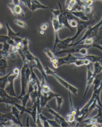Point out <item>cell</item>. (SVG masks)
<instances>
[{"label": "cell", "mask_w": 102, "mask_h": 127, "mask_svg": "<svg viewBox=\"0 0 102 127\" xmlns=\"http://www.w3.org/2000/svg\"><path fill=\"white\" fill-rule=\"evenodd\" d=\"M39 33H40V35H41V36H44V35L45 33V31H44L41 30H40Z\"/></svg>", "instance_id": "obj_47"}, {"label": "cell", "mask_w": 102, "mask_h": 127, "mask_svg": "<svg viewBox=\"0 0 102 127\" xmlns=\"http://www.w3.org/2000/svg\"><path fill=\"white\" fill-rule=\"evenodd\" d=\"M1 74H2V73H1V72H0V75H1Z\"/></svg>", "instance_id": "obj_52"}, {"label": "cell", "mask_w": 102, "mask_h": 127, "mask_svg": "<svg viewBox=\"0 0 102 127\" xmlns=\"http://www.w3.org/2000/svg\"><path fill=\"white\" fill-rule=\"evenodd\" d=\"M56 101L57 107L58 110H60L61 108V106L63 102V97L61 96V95L57 96L55 97Z\"/></svg>", "instance_id": "obj_29"}, {"label": "cell", "mask_w": 102, "mask_h": 127, "mask_svg": "<svg viewBox=\"0 0 102 127\" xmlns=\"http://www.w3.org/2000/svg\"><path fill=\"white\" fill-rule=\"evenodd\" d=\"M100 62H96L94 63V74L95 76L102 72V65Z\"/></svg>", "instance_id": "obj_26"}, {"label": "cell", "mask_w": 102, "mask_h": 127, "mask_svg": "<svg viewBox=\"0 0 102 127\" xmlns=\"http://www.w3.org/2000/svg\"><path fill=\"white\" fill-rule=\"evenodd\" d=\"M90 63H91L90 62L88 59H86V58L84 59V65L87 66L88 65H89Z\"/></svg>", "instance_id": "obj_46"}, {"label": "cell", "mask_w": 102, "mask_h": 127, "mask_svg": "<svg viewBox=\"0 0 102 127\" xmlns=\"http://www.w3.org/2000/svg\"><path fill=\"white\" fill-rule=\"evenodd\" d=\"M6 42H7L11 46L16 45L14 40L9 37L7 35H0V43H4Z\"/></svg>", "instance_id": "obj_21"}, {"label": "cell", "mask_w": 102, "mask_h": 127, "mask_svg": "<svg viewBox=\"0 0 102 127\" xmlns=\"http://www.w3.org/2000/svg\"><path fill=\"white\" fill-rule=\"evenodd\" d=\"M3 28V25L0 22V30L2 29Z\"/></svg>", "instance_id": "obj_50"}, {"label": "cell", "mask_w": 102, "mask_h": 127, "mask_svg": "<svg viewBox=\"0 0 102 127\" xmlns=\"http://www.w3.org/2000/svg\"><path fill=\"white\" fill-rule=\"evenodd\" d=\"M16 102L19 103V99L17 97H12L8 95L5 97L0 98V103L14 105Z\"/></svg>", "instance_id": "obj_17"}, {"label": "cell", "mask_w": 102, "mask_h": 127, "mask_svg": "<svg viewBox=\"0 0 102 127\" xmlns=\"http://www.w3.org/2000/svg\"><path fill=\"white\" fill-rule=\"evenodd\" d=\"M20 3H21L22 5L25 7H27L30 10L31 7V2L29 0H20Z\"/></svg>", "instance_id": "obj_34"}, {"label": "cell", "mask_w": 102, "mask_h": 127, "mask_svg": "<svg viewBox=\"0 0 102 127\" xmlns=\"http://www.w3.org/2000/svg\"><path fill=\"white\" fill-rule=\"evenodd\" d=\"M75 17L83 21H88L94 18V12L90 14H87L82 10H75L70 12Z\"/></svg>", "instance_id": "obj_14"}, {"label": "cell", "mask_w": 102, "mask_h": 127, "mask_svg": "<svg viewBox=\"0 0 102 127\" xmlns=\"http://www.w3.org/2000/svg\"><path fill=\"white\" fill-rule=\"evenodd\" d=\"M14 106H15L17 107L18 110L20 111V119L22 118V116L24 114V113H29L30 114V115L32 113V112H31V108H26V107H24L23 105H20L18 103H15V104H14Z\"/></svg>", "instance_id": "obj_18"}, {"label": "cell", "mask_w": 102, "mask_h": 127, "mask_svg": "<svg viewBox=\"0 0 102 127\" xmlns=\"http://www.w3.org/2000/svg\"><path fill=\"white\" fill-rule=\"evenodd\" d=\"M66 120L69 123H73L75 121V116L69 113L66 115Z\"/></svg>", "instance_id": "obj_32"}, {"label": "cell", "mask_w": 102, "mask_h": 127, "mask_svg": "<svg viewBox=\"0 0 102 127\" xmlns=\"http://www.w3.org/2000/svg\"><path fill=\"white\" fill-rule=\"evenodd\" d=\"M23 52L24 53L26 59L30 62H33L36 58V57L33 54V53H31L29 49L25 50Z\"/></svg>", "instance_id": "obj_27"}, {"label": "cell", "mask_w": 102, "mask_h": 127, "mask_svg": "<svg viewBox=\"0 0 102 127\" xmlns=\"http://www.w3.org/2000/svg\"><path fill=\"white\" fill-rule=\"evenodd\" d=\"M99 90H93L92 96L84 106L81 109L77 107L76 109V114L75 115V121L73 123V126L78 127L81 122L91 113L94 109L96 108L97 105V98L100 97L101 93Z\"/></svg>", "instance_id": "obj_1"}, {"label": "cell", "mask_w": 102, "mask_h": 127, "mask_svg": "<svg viewBox=\"0 0 102 127\" xmlns=\"http://www.w3.org/2000/svg\"><path fill=\"white\" fill-rule=\"evenodd\" d=\"M94 43V39L93 38H88L85 39L84 40L81 42L79 44H83L86 46H91ZM78 44V45H79Z\"/></svg>", "instance_id": "obj_31"}, {"label": "cell", "mask_w": 102, "mask_h": 127, "mask_svg": "<svg viewBox=\"0 0 102 127\" xmlns=\"http://www.w3.org/2000/svg\"><path fill=\"white\" fill-rule=\"evenodd\" d=\"M44 71H45V72L47 76L48 75L52 76L54 73L56 72L55 71H54L52 69H51L49 66H45V67L44 68Z\"/></svg>", "instance_id": "obj_35"}, {"label": "cell", "mask_w": 102, "mask_h": 127, "mask_svg": "<svg viewBox=\"0 0 102 127\" xmlns=\"http://www.w3.org/2000/svg\"></svg>", "instance_id": "obj_53"}, {"label": "cell", "mask_w": 102, "mask_h": 127, "mask_svg": "<svg viewBox=\"0 0 102 127\" xmlns=\"http://www.w3.org/2000/svg\"><path fill=\"white\" fill-rule=\"evenodd\" d=\"M87 66V78H86V86L84 94L83 96V98L85 97L87 92H88L89 89L90 88L92 84H93L94 79L95 78V76L94 75L93 72H92L90 69V64Z\"/></svg>", "instance_id": "obj_11"}, {"label": "cell", "mask_w": 102, "mask_h": 127, "mask_svg": "<svg viewBox=\"0 0 102 127\" xmlns=\"http://www.w3.org/2000/svg\"><path fill=\"white\" fill-rule=\"evenodd\" d=\"M16 58V54H14L13 53H9V54L7 58V59H8L9 60H13L15 59Z\"/></svg>", "instance_id": "obj_42"}, {"label": "cell", "mask_w": 102, "mask_h": 127, "mask_svg": "<svg viewBox=\"0 0 102 127\" xmlns=\"http://www.w3.org/2000/svg\"><path fill=\"white\" fill-rule=\"evenodd\" d=\"M43 127H50V124H49V123L47 121V119L46 120H45L43 121Z\"/></svg>", "instance_id": "obj_45"}, {"label": "cell", "mask_w": 102, "mask_h": 127, "mask_svg": "<svg viewBox=\"0 0 102 127\" xmlns=\"http://www.w3.org/2000/svg\"><path fill=\"white\" fill-rule=\"evenodd\" d=\"M46 107L47 108L46 111L53 116L54 119L57 122L58 124L61 125V127H70L69 123L66 121V119L63 117L61 116L60 114H59L55 111L48 104L46 105Z\"/></svg>", "instance_id": "obj_7"}, {"label": "cell", "mask_w": 102, "mask_h": 127, "mask_svg": "<svg viewBox=\"0 0 102 127\" xmlns=\"http://www.w3.org/2000/svg\"><path fill=\"white\" fill-rule=\"evenodd\" d=\"M8 67L7 58L0 59V71L2 74L6 75V69Z\"/></svg>", "instance_id": "obj_20"}, {"label": "cell", "mask_w": 102, "mask_h": 127, "mask_svg": "<svg viewBox=\"0 0 102 127\" xmlns=\"http://www.w3.org/2000/svg\"><path fill=\"white\" fill-rule=\"evenodd\" d=\"M6 26L7 28V36L11 38L14 40L17 37L19 36L20 35V33H21L20 32H17V33L15 32L9 25L8 22H6Z\"/></svg>", "instance_id": "obj_19"}, {"label": "cell", "mask_w": 102, "mask_h": 127, "mask_svg": "<svg viewBox=\"0 0 102 127\" xmlns=\"http://www.w3.org/2000/svg\"><path fill=\"white\" fill-rule=\"evenodd\" d=\"M59 95H60V94H55L52 90L48 93L41 94V95L40 98V105L41 110L42 111L44 109L47 105V103L50 100Z\"/></svg>", "instance_id": "obj_8"}, {"label": "cell", "mask_w": 102, "mask_h": 127, "mask_svg": "<svg viewBox=\"0 0 102 127\" xmlns=\"http://www.w3.org/2000/svg\"><path fill=\"white\" fill-rule=\"evenodd\" d=\"M18 77V76L17 75L12 73L11 72V74L9 76L8 83L5 89V90L6 91V93L12 97H17V95L15 91L14 82V80L17 79Z\"/></svg>", "instance_id": "obj_9"}, {"label": "cell", "mask_w": 102, "mask_h": 127, "mask_svg": "<svg viewBox=\"0 0 102 127\" xmlns=\"http://www.w3.org/2000/svg\"><path fill=\"white\" fill-rule=\"evenodd\" d=\"M66 11H67L65 9V8L62 6L61 13L58 17V20L61 25L63 26V28H67L71 31L73 32L72 28L70 26L69 23V20L66 15Z\"/></svg>", "instance_id": "obj_13"}, {"label": "cell", "mask_w": 102, "mask_h": 127, "mask_svg": "<svg viewBox=\"0 0 102 127\" xmlns=\"http://www.w3.org/2000/svg\"><path fill=\"white\" fill-rule=\"evenodd\" d=\"M102 26V19L100 20V21L95 26H94L93 27H89V26L88 29L86 30L85 32L84 33V35L83 36V37L81 38L80 40L77 41L76 43H73L71 45H70L69 47L77 45L81 42L84 40L85 39L93 38L94 37H97V38H99L98 33L99 32V30L101 29V27Z\"/></svg>", "instance_id": "obj_4"}, {"label": "cell", "mask_w": 102, "mask_h": 127, "mask_svg": "<svg viewBox=\"0 0 102 127\" xmlns=\"http://www.w3.org/2000/svg\"><path fill=\"white\" fill-rule=\"evenodd\" d=\"M47 121L49 123L50 127H61L60 124H58L57 122L55 121V120H50L49 119H47Z\"/></svg>", "instance_id": "obj_33"}, {"label": "cell", "mask_w": 102, "mask_h": 127, "mask_svg": "<svg viewBox=\"0 0 102 127\" xmlns=\"http://www.w3.org/2000/svg\"><path fill=\"white\" fill-rule=\"evenodd\" d=\"M8 95V94L6 93L5 89L0 88V98H3Z\"/></svg>", "instance_id": "obj_40"}, {"label": "cell", "mask_w": 102, "mask_h": 127, "mask_svg": "<svg viewBox=\"0 0 102 127\" xmlns=\"http://www.w3.org/2000/svg\"><path fill=\"white\" fill-rule=\"evenodd\" d=\"M12 73L17 75L18 76H19L20 73V70L18 67H15L12 70Z\"/></svg>", "instance_id": "obj_41"}, {"label": "cell", "mask_w": 102, "mask_h": 127, "mask_svg": "<svg viewBox=\"0 0 102 127\" xmlns=\"http://www.w3.org/2000/svg\"><path fill=\"white\" fill-rule=\"evenodd\" d=\"M3 43H0V50H2L3 48Z\"/></svg>", "instance_id": "obj_48"}, {"label": "cell", "mask_w": 102, "mask_h": 127, "mask_svg": "<svg viewBox=\"0 0 102 127\" xmlns=\"http://www.w3.org/2000/svg\"><path fill=\"white\" fill-rule=\"evenodd\" d=\"M9 54V52H6L4 50H0V59L7 58Z\"/></svg>", "instance_id": "obj_37"}, {"label": "cell", "mask_w": 102, "mask_h": 127, "mask_svg": "<svg viewBox=\"0 0 102 127\" xmlns=\"http://www.w3.org/2000/svg\"><path fill=\"white\" fill-rule=\"evenodd\" d=\"M12 70L7 75H5L3 77H0V88L5 89L7 83H8V77L11 74Z\"/></svg>", "instance_id": "obj_24"}, {"label": "cell", "mask_w": 102, "mask_h": 127, "mask_svg": "<svg viewBox=\"0 0 102 127\" xmlns=\"http://www.w3.org/2000/svg\"><path fill=\"white\" fill-rule=\"evenodd\" d=\"M14 23L17 26H18L20 28H21L23 29H26L27 28V23L21 20H15Z\"/></svg>", "instance_id": "obj_28"}, {"label": "cell", "mask_w": 102, "mask_h": 127, "mask_svg": "<svg viewBox=\"0 0 102 127\" xmlns=\"http://www.w3.org/2000/svg\"><path fill=\"white\" fill-rule=\"evenodd\" d=\"M35 123L36 124L37 127H43V125L42 124L41 119H40L39 116H37V115L36 121Z\"/></svg>", "instance_id": "obj_39"}, {"label": "cell", "mask_w": 102, "mask_h": 127, "mask_svg": "<svg viewBox=\"0 0 102 127\" xmlns=\"http://www.w3.org/2000/svg\"><path fill=\"white\" fill-rule=\"evenodd\" d=\"M43 51L50 59V61L52 64L53 66L55 68H58L59 66L57 64V57L55 56L54 53L51 51V50L48 48H45L43 50Z\"/></svg>", "instance_id": "obj_16"}, {"label": "cell", "mask_w": 102, "mask_h": 127, "mask_svg": "<svg viewBox=\"0 0 102 127\" xmlns=\"http://www.w3.org/2000/svg\"><path fill=\"white\" fill-rule=\"evenodd\" d=\"M84 56H82L80 57V58L78 59L75 61L74 63V64H75V66L77 67H79V66H82L84 65Z\"/></svg>", "instance_id": "obj_30"}, {"label": "cell", "mask_w": 102, "mask_h": 127, "mask_svg": "<svg viewBox=\"0 0 102 127\" xmlns=\"http://www.w3.org/2000/svg\"><path fill=\"white\" fill-rule=\"evenodd\" d=\"M7 6L14 16L20 15L23 17H25V12L21 6L20 3L16 4L12 2L11 3H8Z\"/></svg>", "instance_id": "obj_12"}, {"label": "cell", "mask_w": 102, "mask_h": 127, "mask_svg": "<svg viewBox=\"0 0 102 127\" xmlns=\"http://www.w3.org/2000/svg\"><path fill=\"white\" fill-rule=\"evenodd\" d=\"M65 4L69 5L72 6L73 7H74L73 11L74 10L75 6L77 5V4L76 3V0H66Z\"/></svg>", "instance_id": "obj_36"}, {"label": "cell", "mask_w": 102, "mask_h": 127, "mask_svg": "<svg viewBox=\"0 0 102 127\" xmlns=\"http://www.w3.org/2000/svg\"><path fill=\"white\" fill-rule=\"evenodd\" d=\"M51 22L55 36V42L53 49V52L55 53L56 48V46L61 41V39L59 37V32L60 30L63 29L64 28L62 25L60 24L57 17L53 16L51 18Z\"/></svg>", "instance_id": "obj_5"}, {"label": "cell", "mask_w": 102, "mask_h": 127, "mask_svg": "<svg viewBox=\"0 0 102 127\" xmlns=\"http://www.w3.org/2000/svg\"><path fill=\"white\" fill-rule=\"evenodd\" d=\"M30 62L24 63L22 69L20 70V82L21 93L17 97H21L26 94V89L30 78L31 70L29 67Z\"/></svg>", "instance_id": "obj_3"}, {"label": "cell", "mask_w": 102, "mask_h": 127, "mask_svg": "<svg viewBox=\"0 0 102 127\" xmlns=\"http://www.w3.org/2000/svg\"><path fill=\"white\" fill-rule=\"evenodd\" d=\"M29 66H31L32 67H33V69L37 68V69H38L39 71L41 72V74L42 77H44L45 80H48L47 77V76L45 72L44 69V67L43 66L41 61L38 58L36 57V58L35 59L34 61L32 62H30Z\"/></svg>", "instance_id": "obj_15"}, {"label": "cell", "mask_w": 102, "mask_h": 127, "mask_svg": "<svg viewBox=\"0 0 102 127\" xmlns=\"http://www.w3.org/2000/svg\"><path fill=\"white\" fill-rule=\"evenodd\" d=\"M7 107L9 108H11V113L13 116H15L16 118L18 120H20V112L18 110V109L14 105H11V104H6ZM21 121V120H20Z\"/></svg>", "instance_id": "obj_25"}, {"label": "cell", "mask_w": 102, "mask_h": 127, "mask_svg": "<svg viewBox=\"0 0 102 127\" xmlns=\"http://www.w3.org/2000/svg\"><path fill=\"white\" fill-rule=\"evenodd\" d=\"M92 47H95L99 49V50L101 51L102 52V46H101L100 45L98 44L97 42H94V43L92 45Z\"/></svg>", "instance_id": "obj_43"}, {"label": "cell", "mask_w": 102, "mask_h": 127, "mask_svg": "<svg viewBox=\"0 0 102 127\" xmlns=\"http://www.w3.org/2000/svg\"><path fill=\"white\" fill-rule=\"evenodd\" d=\"M97 43L102 46V41H99Z\"/></svg>", "instance_id": "obj_51"}, {"label": "cell", "mask_w": 102, "mask_h": 127, "mask_svg": "<svg viewBox=\"0 0 102 127\" xmlns=\"http://www.w3.org/2000/svg\"><path fill=\"white\" fill-rule=\"evenodd\" d=\"M49 27V24L47 22H44L42 23L41 24L40 26V29L41 30L45 31L47 30V29Z\"/></svg>", "instance_id": "obj_38"}, {"label": "cell", "mask_w": 102, "mask_h": 127, "mask_svg": "<svg viewBox=\"0 0 102 127\" xmlns=\"http://www.w3.org/2000/svg\"></svg>", "instance_id": "obj_54"}, {"label": "cell", "mask_w": 102, "mask_h": 127, "mask_svg": "<svg viewBox=\"0 0 102 127\" xmlns=\"http://www.w3.org/2000/svg\"><path fill=\"white\" fill-rule=\"evenodd\" d=\"M84 58L88 59L89 60L91 63H94L96 62H102V58L98 56L94 55H90V54H87L84 56Z\"/></svg>", "instance_id": "obj_23"}, {"label": "cell", "mask_w": 102, "mask_h": 127, "mask_svg": "<svg viewBox=\"0 0 102 127\" xmlns=\"http://www.w3.org/2000/svg\"><path fill=\"white\" fill-rule=\"evenodd\" d=\"M11 50L12 53H13L14 54H18V49L16 47V46H11Z\"/></svg>", "instance_id": "obj_44"}, {"label": "cell", "mask_w": 102, "mask_h": 127, "mask_svg": "<svg viewBox=\"0 0 102 127\" xmlns=\"http://www.w3.org/2000/svg\"><path fill=\"white\" fill-rule=\"evenodd\" d=\"M48 7L42 4L41 3H37L35 2H31V7L30 11L31 12H35L36 10L41 9H48Z\"/></svg>", "instance_id": "obj_22"}, {"label": "cell", "mask_w": 102, "mask_h": 127, "mask_svg": "<svg viewBox=\"0 0 102 127\" xmlns=\"http://www.w3.org/2000/svg\"><path fill=\"white\" fill-rule=\"evenodd\" d=\"M52 76L55 77V79L57 80L58 82L61 84L62 86H63L64 88L67 89L69 92L72 93V94H74L75 96H77L78 93L80 91L78 89L75 88L74 86H73L69 83H68L67 82H66L65 80L63 79L62 78L59 76L57 74L56 72L54 73L52 75Z\"/></svg>", "instance_id": "obj_6"}, {"label": "cell", "mask_w": 102, "mask_h": 127, "mask_svg": "<svg viewBox=\"0 0 102 127\" xmlns=\"http://www.w3.org/2000/svg\"><path fill=\"white\" fill-rule=\"evenodd\" d=\"M29 117H27V125H26V126H27V127H29L30 126H29Z\"/></svg>", "instance_id": "obj_49"}, {"label": "cell", "mask_w": 102, "mask_h": 127, "mask_svg": "<svg viewBox=\"0 0 102 127\" xmlns=\"http://www.w3.org/2000/svg\"><path fill=\"white\" fill-rule=\"evenodd\" d=\"M80 57H77L72 53H67V55L62 58H57V64L59 67L61 65L74 64L75 61L80 58Z\"/></svg>", "instance_id": "obj_10"}, {"label": "cell", "mask_w": 102, "mask_h": 127, "mask_svg": "<svg viewBox=\"0 0 102 127\" xmlns=\"http://www.w3.org/2000/svg\"><path fill=\"white\" fill-rule=\"evenodd\" d=\"M75 19L77 21L78 24L77 32L74 36L71 37H68L67 38L63 39V40H61L59 42L58 44L57 45L56 47H58V50H60L61 49L63 50L67 49V48L69 47L70 45L74 43L75 40L78 37L80 34L86 28H87L89 25H91L95 20L94 18H92L91 20H89L88 21H83L81 20L78 19L77 17H75Z\"/></svg>", "instance_id": "obj_2"}]
</instances>
